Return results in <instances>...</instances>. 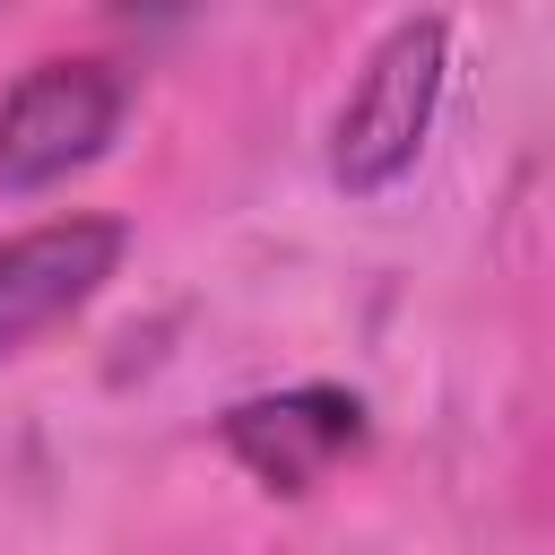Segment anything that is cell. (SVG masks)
<instances>
[{"mask_svg":"<svg viewBox=\"0 0 555 555\" xmlns=\"http://www.w3.org/2000/svg\"><path fill=\"white\" fill-rule=\"evenodd\" d=\"M217 442L269 486V494H312L338 460L364 451V399L338 382H304V390H269V399H234L217 416Z\"/></svg>","mask_w":555,"mask_h":555,"instance_id":"obj_4","label":"cell"},{"mask_svg":"<svg viewBox=\"0 0 555 555\" xmlns=\"http://www.w3.org/2000/svg\"><path fill=\"white\" fill-rule=\"evenodd\" d=\"M442 69H451V26L442 17H399L373 43V61L356 69V87H347V104L330 121L338 191L373 199V191H390L416 165L425 130H434V104H442Z\"/></svg>","mask_w":555,"mask_h":555,"instance_id":"obj_1","label":"cell"},{"mask_svg":"<svg viewBox=\"0 0 555 555\" xmlns=\"http://www.w3.org/2000/svg\"><path fill=\"white\" fill-rule=\"evenodd\" d=\"M121 69L104 61H35L0 95V191H43L95 165L121 130Z\"/></svg>","mask_w":555,"mask_h":555,"instance_id":"obj_2","label":"cell"},{"mask_svg":"<svg viewBox=\"0 0 555 555\" xmlns=\"http://www.w3.org/2000/svg\"><path fill=\"white\" fill-rule=\"evenodd\" d=\"M130 225L121 217H52L0 243V356L35 347L43 330H61L69 312H87L104 295V278L121 269Z\"/></svg>","mask_w":555,"mask_h":555,"instance_id":"obj_3","label":"cell"}]
</instances>
